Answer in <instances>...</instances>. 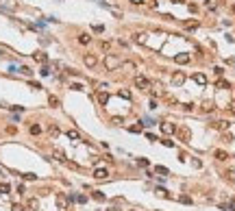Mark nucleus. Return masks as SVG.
Wrapping results in <instances>:
<instances>
[{"mask_svg":"<svg viewBox=\"0 0 235 211\" xmlns=\"http://www.w3.org/2000/svg\"><path fill=\"white\" fill-rule=\"evenodd\" d=\"M120 65V61H117V57H113V55H107L105 57V67L109 70V72H113V70Z\"/></svg>","mask_w":235,"mask_h":211,"instance_id":"obj_1","label":"nucleus"},{"mask_svg":"<svg viewBox=\"0 0 235 211\" xmlns=\"http://www.w3.org/2000/svg\"><path fill=\"white\" fill-rule=\"evenodd\" d=\"M135 87L137 89H150V81L146 76H142V74H137L135 76Z\"/></svg>","mask_w":235,"mask_h":211,"instance_id":"obj_2","label":"nucleus"},{"mask_svg":"<svg viewBox=\"0 0 235 211\" xmlns=\"http://www.w3.org/2000/svg\"><path fill=\"white\" fill-rule=\"evenodd\" d=\"M83 63H85L87 67H96V65H98V57L91 55V52H87V55L83 57Z\"/></svg>","mask_w":235,"mask_h":211,"instance_id":"obj_3","label":"nucleus"},{"mask_svg":"<svg viewBox=\"0 0 235 211\" xmlns=\"http://www.w3.org/2000/svg\"><path fill=\"white\" fill-rule=\"evenodd\" d=\"M161 133L163 135H172V133H176V126L172 122H166V124H161Z\"/></svg>","mask_w":235,"mask_h":211,"instance_id":"obj_4","label":"nucleus"},{"mask_svg":"<svg viewBox=\"0 0 235 211\" xmlns=\"http://www.w3.org/2000/svg\"><path fill=\"white\" fill-rule=\"evenodd\" d=\"M172 83H174V85H183V83H185V74H183V72H174V74H172Z\"/></svg>","mask_w":235,"mask_h":211,"instance_id":"obj_5","label":"nucleus"},{"mask_svg":"<svg viewBox=\"0 0 235 211\" xmlns=\"http://www.w3.org/2000/svg\"><path fill=\"white\" fill-rule=\"evenodd\" d=\"M174 61H176L179 65H183V63H190V55H187V52H181V55H176V57H174Z\"/></svg>","mask_w":235,"mask_h":211,"instance_id":"obj_6","label":"nucleus"},{"mask_svg":"<svg viewBox=\"0 0 235 211\" xmlns=\"http://www.w3.org/2000/svg\"><path fill=\"white\" fill-rule=\"evenodd\" d=\"M200 26V22L198 20H190V22H185V31H196Z\"/></svg>","mask_w":235,"mask_h":211,"instance_id":"obj_7","label":"nucleus"},{"mask_svg":"<svg viewBox=\"0 0 235 211\" xmlns=\"http://www.w3.org/2000/svg\"><path fill=\"white\" fill-rule=\"evenodd\" d=\"M96 98H98L100 105H107V102H109V94H107V91H98V94H96Z\"/></svg>","mask_w":235,"mask_h":211,"instance_id":"obj_8","label":"nucleus"},{"mask_svg":"<svg viewBox=\"0 0 235 211\" xmlns=\"http://www.w3.org/2000/svg\"><path fill=\"white\" fill-rule=\"evenodd\" d=\"M94 176H96V178H107L109 172H107L105 168H96V170H94Z\"/></svg>","mask_w":235,"mask_h":211,"instance_id":"obj_9","label":"nucleus"},{"mask_svg":"<svg viewBox=\"0 0 235 211\" xmlns=\"http://www.w3.org/2000/svg\"><path fill=\"white\" fill-rule=\"evenodd\" d=\"M176 133H179V137L183 139V142H185V139H190V135H192L190 129H176Z\"/></svg>","mask_w":235,"mask_h":211,"instance_id":"obj_10","label":"nucleus"},{"mask_svg":"<svg viewBox=\"0 0 235 211\" xmlns=\"http://www.w3.org/2000/svg\"><path fill=\"white\" fill-rule=\"evenodd\" d=\"M194 81H196L198 85H207V76H205V74H200V72H198V74H194Z\"/></svg>","mask_w":235,"mask_h":211,"instance_id":"obj_11","label":"nucleus"},{"mask_svg":"<svg viewBox=\"0 0 235 211\" xmlns=\"http://www.w3.org/2000/svg\"><path fill=\"white\" fill-rule=\"evenodd\" d=\"M33 57H35V61H39V63H46V61H48V57H46V52H35Z\"/></svg>","mask_w":235,"mask_h":211,"instance_id":"obj_12","label":"nucleus"},{"mask_svg":"<svg viewBox=\"0 0 235 211\" xmlns=\"http://www.w3.org/2000/svg\"><path fill=\"white\" fill-rule=\"evenodd\" d=\"M214 155H216V159H218V161H226V159H229V155H226L224 150H216Z\"/></svg>","mask_w":235,"mask_h":211,"instance_id":"obj_13","label":"nucleus"},{"mask_svg":"<svg viewBox=\"0 0 235 211\" xmlns=\"http://www.w3.org/2000/svg\"><path fill=\"white\" fill-rule=\"evenodd\" d=\"M89 41H91V37H89L87 33H81V35H79V44H89Z\"/></svg>","mask_w":235,"mask_h":211,"instance_id":"obj_14","label":"nucleus"},{"mask_svg":"<svg viewBox=\"0 0 235 211\" xmlns=\"http://www.w3.org/2000/svg\"><path fill=\"white\" fill-rule=\"evenodd\" d=\"M214 126H216V129H220V131H226V129H229V122L220 120V122H214Z\"/></svg>","mask_w":235,"mask_h":211,"instance_id":"obj_15","label":"nucleus"},{"mask_svg":"<svg viewBox=\"0 0 235 211\" xmlns=\"http://www.w3.org/2000/svg\"><path fill=\"white\" fill-rule=\"evenodd\" d=\"M11 192V185L9 183H0V194H9Z\"/></svg>","mask_w":235,"mask_h":211,"instance_id":"obj_16","label":"nucleus"},{"mask_svg":"<svg viewBox=\"0 0 235 211\" xmlns=\"http://www.w3.org/2000/svg\"><path fill=\"white\" fill-rule=\"evenodd\" d=\"M91 198H94V200H100V202H102V200H105V194H102V192H91Z\"/></svg>","mask_w":235,"mask_h":211,"instance_id":"obj_17","label":"nucleus"},{"mask_svg":"<svg viewBox=\"0 0 235 211\" xmlns=\"http://www.w3.org/2000/svg\"><path fill=\"white\" fill-rule=\"evenodd\" d=\"M231 85H229V81H224V79H220L218 81V89H229Z\"/></svg>","mask_w":235,"mask_h":211,"instance_id":"obj_18","label":"nucleus"},{"mask_svg":"<svg viewBox=\"0 0 235 211\" xmlns=\"http://www.w3.org/2000/svg\"><path fill=\"white\" fill-rule=\"evenodd\" d=\"M29 131H31V135H39V133H41V126H39V124H33Z\"/></svg>","mask_w":235,"mask_h":211,"instance_id":"obj_19","label":"nucleus"},{"mask_svg":"<svg viewBox=\"0 0 235 211\" xmlns=\"http://www.w3.org/2000/svg\"><path fill=\"white\" fill-rule=\"evenodd\" d=\"M214 109H216V107L211 105V102H205V105H202V111H205V113H211Z\"/></svg>","mask_w":235,"mask_h":211,"instance_id":"obj_20","label":"nucleus"},{"mask_svg":"<svg viewBox=\"0 0 235 211\" xmlns=\"http://www.w3.org/2000/svg\"><path fill=\"white\" fill-rule=\"evenodd\" d=\"M55 159H57V161H65V155H63L61 150H55Z\"/></svg>","mask_w":235,"mask_h":211,"instance_id":"obj_21","label":"nucleus"},{"mask_svg":"<svg viewBox=\"0 0 235 211\" xmlns=\"http://www.w3.org/2000/svg\"><path fill=\"white\" fill-rule=\"evenodd\" d=\"M129 131L131 133H139V131H142V124H133V126H129Z\"/></svg>","mask_w":235,"mask_h":211,"instance_id":"obj_22","label":"nucleus"},{"mask_svg":"<svg viewBox=\"0 0 235 211\" xmlns=\"http://www.w3.org/2000/svg\"><path fill=\"white\" fill-rule=\"evenodd\" d=\"M57 205H59L61 209H65V198H63V196H57Z\"/></svg>","mask_w":235,"mask_h":211,"instance_id":"obj_23","label":"nucleus"},{"mask_svg":"<svg viewBox=\"0 0 235 211\" xmlns=\"http://www.w3.org/2000/svg\"><path fill=\"white\" fill-rule=\"evenodd\" d=\"M120 96L129 100V98H131V91H129V89H120Z\"/></svg>","mask_w":235,"mask_h":211,"instance_id":"obj_24","label":"nucleus"},{"mask_svg":"<svg viewBox=\"0 0 235 211\" xmlns=\"http://www.w3.org/2000/svg\"><path fill=\"white\" fill-rule=\"evenodd\" d=\"M67 137H70V139H79L81 135H79L76 131H67Z\"/></svg>","mask_w":235,"mask_h":211,"instance_id":"obj_25","label":"nucleus"},{"mask_svg":"<svg viewBox=\"0 0 235 211\" xmlns=\"http://www.w3.org/2000/svg\"><path fill=\"white\" fill-rule=\"evenodd\" d=\"M155 170H157L159 174H168V168H166V166H157Z\"/></svg>","mask_w":235,"mask_h":211,"instance_id":"obj_26","label":"nucleus"},{"mask_svg":"<svg viewBox=\"0 0 235 211\" xmlns=\"http://www.w3.org/2000/svg\"><path fill=\"white\" fill-rule=\"evenodd\" d=\"M39 74H41V76H48V74H50V70H48V65H44V67H41V72H39Z\"/></svg>","mask_w":235,"mask_h":211,"instance_id":"obj_27","label":"nucleus"},{"mask_svg":"<svg viewBox=\"0 0 235 211\" xmlns=\"http://www.w3.org/2000/svg\"><path fill=\"white\" fill-rule=\"evenodd\" d=\"M20 72H22V74H26V76L33 74V72H31V67H20Z\"/></svg>","mask_w":235,"mask_h":211,"instance_id":"obj_28","label":"nucleus"},{"mask_svg":"<svg viewBox=\"0 0 235 211\" xmlns=\"http://www.w3.org/2000/svg\"><path fill=\"white\" fill-rule=\"evenodd\" d=\"M48 102H50V105H52V107H59V100H57V98H55V96H50V98H48Z\"/></svg>","mask_w":235,"mask_h":211,"instance_id":"obj_29","label":"nucleus"},{"mask_svg":"<svg viewBox=\"0 0 235 211\" xmlns=\"http://www.w3.org/2000/svg\"><path fill=\"white\" fill-rule=\"evenodd\" d=\"M24 178H26V181H35V178H37V176H35V174H33V172H26V174H24Z\"/></svg>","mask_w":235,"mask_h":211,"instance_id":"obj_30","label":"nucleus"},{"mask_svg":"<svg viewBox=\"0 0 235 211\" xmlns=\"http://www.w3.org/2000/svg\"><path fill=\"white\" fill-rule=\"evenodd\" d=\"M11 211H24V207L22 205H11Z\"/></svg>","mask_w":235,"mask_h":211,"instance_id":"obj_31","label":"nucleus"},{"mask_svg":"<svg viewBox=\"0 0 235 211\" xmlns=\"http://www.w3.org/2000/svg\"><path fill=\"white\" fill-rule=\"evenodd\" d=\"M29 207H31V209H37V200L31 198V200H29Z\"/></svg>","mask_w":235,"mask_h":211,"instance_id":"obj_32","label":"nucleus"},{"mask_svg":"<svg viewBox=\"0 0 235 211\" xmlns=\"http://www.w3.org/2000/svg\"><path fill=\"white\" fill-rule=\"evenodd\" d=\"M163 146H168V148H174V142H170V139H163Z\"/></svg>","mask_w":235,"mask_h":211,"instance_id":"obj_33","label":"nucleus"},{"mask_svg":"<svg viewBox=\"0 0 235 211\" xmlns=\"http://www.w3.org/2000/svg\"><path fill=\"white\" fill-rule=\"evenodd\" d=\"M146 139H148V142H157V137L152 133H146Z\"/></svg>","mask_w":235,"mask_h":211,"instance_id":"obj_34","label":"nucleus"},{"mask_svg":"<svg viewBox=\"0 0 235 211\" xmlns=\"http://www.w3.org/2000/svg\"><path fill=\"white\" fill-rule=\"evenodd\" d=\"M179 200H181V202H187V205H190V202H192V198H190V196H181Z\"/></svg>","mask_w":235,"mask_h":211,"instance_id":"obj_35","label":"nucleus"},{"mask_svg":"<svg viewBox=\"0 0 235 211\" xmlns=\"http://www.w3.org/2000/svg\"><path fill=\"white\" fill-rule=\"evenodd\" d=\"M148 7H150V9H157V7H159V2H157V0H150Z\"/></svg>","mask_w":235,"mask_h":211,"instance_id":"obj_36","label":"nucleus"},{"mask_svg":"<svg viewBox=\"0 0 235 211\" xmlns=\"http://www.w3.org/2000/svg\"><path fill=\"white\" fill-rule=\"evenodd\" d=\"M102 31H105V26H100V24L94 26V33H102Z\"/></svg>","mask_w":235,"mask_h":211,"instance_id":"obj_37","label":"nucleus"},{"mask_svg":"<svg viewBox=\"0 0 235 211\" xmlns=\"http://www.w3.org/2000/svg\"><path fill=\"white\" fill-rule=\"evenodd\" d=\"M100 46H102V50H109V48H111V44H109V41H102Z\"/></svg>","mask_w":235,"mask_h":211,"instance_id":"obj_38","label":"nucleus"},{"mask_svg":"<svg viewBox=\"0 0 235 211\" xmlns=\"http://www.w3.org/2000/svg\"><path fill=\"white\" fill-rule=\"evenodd\" d=\"M131 5H135V7H139V5H144V0H131Z\"/></svg>","mask_w":235,"mask_h":211,"instance_id":"obj_39","label":"nucleus"},{"mask_svg":"<svg viewBox=\"0 0 235 211\" xmlns=\"http://www.w3.org/2000/svg\"><path fill=\"white\" fill-rule=\"evenodd\" d=\"M229 111H231V113H235V100H233V102L229 105Z\"/></svg>","mask_w":235,"mask_h":211,"instance_id":"obj_40","label":"nucleus"},{"mask_svg":"<svg viewBox=\"0 0 235 211\" xmlns=\"http://www.w3.org/2000/svg\"><path fill=\"white\" fill-rule=\"evenodd\" d=\"M170 2H174V5H183L185 0H170Z\"/></svg>","mask_w":235,"mask_h":211,"instance_id":"obj_41","label":"nucleus"},{"mask_svg":"<svg viewBox=\"0 0 235 211\" xmlns=\"http://www.w3.org/2000/svg\"><path fill=\"white\" fill-rule=\"evenodd\" d=\"M233 211H235V205H233Z\"/></svg>","mask_w":235,"mask_h":211,"instance_id":"obj_42","label":"nucleus"}]
</instances>
